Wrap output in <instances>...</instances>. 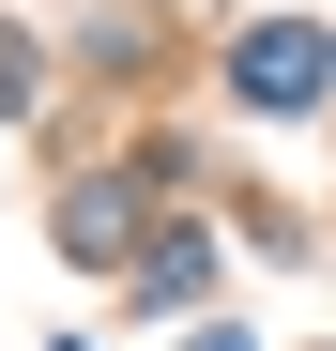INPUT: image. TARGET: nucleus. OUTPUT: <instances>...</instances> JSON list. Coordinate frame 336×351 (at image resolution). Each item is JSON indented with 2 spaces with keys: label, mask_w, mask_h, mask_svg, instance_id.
I'll return each mask as SVG.
<instances>
[{
  "label": "nucleus",
  "mask_w": 336,
  "mask_h": 351,
  "mask_svg": "<svg viewBox=\"0 0 336 351\" xmlns=\"http://www.w3.org/2000/svg\"><path fill=\"white\" fill-rule=\"evenodd\" d=\"M245 92L306 107V92H321V31H260V46H245Z\"/></svg>",
  "instance_id": "f257e3e1"
},
{
  "label": "nucleus",
  "mask_w": 336,
  "mask_h": 351,
  "mask_svg": "<svg viewBox=\"0 0 336 351\" xmlns=\"http://www.w3.org/2000/svg\"><path fill=\"white\" fill-rule=\"evenodd\" d=\"M199 351H245V336H199Z\"/></svg>",
  "instance_id": "f03ea898"
}]
</instances>
